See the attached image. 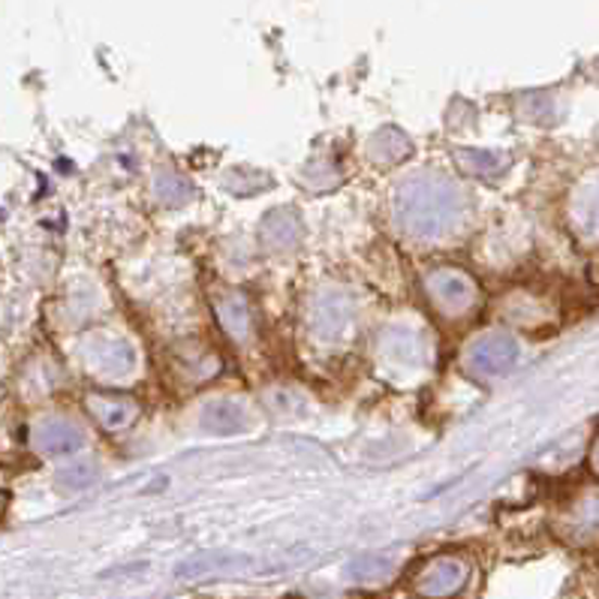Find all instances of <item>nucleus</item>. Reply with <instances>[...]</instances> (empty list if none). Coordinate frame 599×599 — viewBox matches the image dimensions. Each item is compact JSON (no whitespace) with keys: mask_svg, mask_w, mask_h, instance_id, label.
Returning <instances> with one entry per match:
<instances>
[{"mask_svg":"<svg viewBox=\"0 0 599 599\" xmlns=\"http://www.w3.org/2000/svg\"><path fill=\"white\" fill-rule=\"evenodd\" d=\"M467 196L446 175H413L400 181L392 200V214L407 235L431 241L453 232L464 217Z\"/></svg>","mask_w":599,"mask_h":599,"instance_id":"obj_1","label":"nucleus"},{"mask_svg":"<svg viewBox=\"0 0 599 599\" xmlns=\"http://www.w3.org/2000/svg\"><path fill=\"white\" fill-rule=\"evenodd\" d=\"M353 317H356V295L346 293V290H326L314 302L310 329L322 344H337L346 329L353 326Z\"/></svg>","mask_w":599,"mask_h":599,"instance_id":"obj_2","label":"nucleus"},{"mask_svg":"<svg viewBox=\"0 0 599 599\" xmlns=\"http://www.w3.org/2000/svg\"><path fill=\"white\" fill-rule=\"evenodd\" d=\"M515 361H519V341L504 332L485 334L467 353L470 371L480 377H500V373L512 371Z\"/></svg>","mask_w":599,"mask_h":599,"instance_id":"obj_3","label":"nucleus"},{"mask_svg":"<svg viewBox=\"0 0 599 599\" xmlns=\"http://www.w3.org/2000/svg\"><path fill=\"white\" fill-rule=\"evenodd\" d=\"M467 575H470V570L461 558H437L416 575L413 590L425 599H446L464 587Z\"/></svg>","mask_w":599,"mask_h":599,"instance_id":"obj_4","label":"nucleus"},{"mask_svg":"<svg viewBox=\"0 0 599 599\" xmlns=\"http://www.w3.org/2000/svg\"><path fill=\"white\" fill-rule=\"evenodd\" d=\"M380 356L392 368H422L428 361V344L422 334L410 329V326H388L380 334Z\"/></svg>","mask_w":599,"mask_h":599,"instance_id":"obj_5","label":"nucleus"},{"mask_svg":"<svg viewBox=\"0 0 599 599\" xmlns=\"http://www.w3.org/2000/svg\"><path fill=\"white\" fill-rule=\"evenodd\" d=\"M428 293L431 298L437 302L443 310H449V314H458V310H464V307L473 305V298H476V290H473V283L461 275V271H449V268H439V271H431L428 275Z\"/></svg>","mask_w":599,"mask_h":599,"instance_id":"obj_6","label":"nucleus"},{"mask_svg":"<svg viewBox=\"0 0 599 599\" xmlns=\"http://www.w3.org/2000/svg\"><path fill=\"white\" fill-rule=\"evenodd\" d=\"M88 359L103 377H127L136 368V349L124 337H97L88 346Z\"/></svg>","mask_w":599,"mask_h":599,"instance_id":"obj_7","label":"nucleus"},{"mask_svg":"<svg viewBox=\"0 0 599 599\" xmlns=\"http://www.w3.org/2000/svg\"><path fill=\"white\" fill-rule=\"evenodd\" d=\"M263 241L271 251H293L295 244L302 241V220H298V212L280 205V208H271V212L263 217Z\"/></svg>","mask_w":599,"mask_h":599,"instance_id":"obj_8","label":"nucleus"},{"mask_svg":"<svg viewBox=\"0 0 599 599\" xmlns=\"http://www.w3.org/2000/svg\"><path fill=\"white\" fill-rule=\"evenodd\" d=\"M81 443H85V434L76 422L69 419H46L40 428H37V446L40 453L52 455V458H61V455L79 453Z\"/></svg>","mask_w":599,"mask_h":599,"instance_id":"obj_9","label":"nucleus"},{"mask_svg":"<svg viewBox=\"0 0 599 599\" xmlns=\"http://www.w3.org/2000/svg\"><path fill=\"white\" fill-rule=\"evenodd\" d=\"M200 425L208 431V434H217V437H232V434H241L244 425H247V413L241 407L239 400H208L202 407Z\"/></svg>","mask_w":599,"mask_h":599,"instance_id":"obj_10","label":"nucleus"},{"mask_svg":"<svg viewBox=\"0 0 599 599\" xmlns=\"http://www.w3.org/2000/svg\"><path fill=\"white\" fill-rule=\"evenodd\" d=\"M217 320L224 326V332L232 341H244L251 332V317H247V305L239 293H220L217 295Z\"/></svg>","mask_w":599,"mask_h":599,"instance_id":"obj_11","label":"nucleus"},{"mask_svg":"<svg viewBox=\"0 0 599 599\" xmlns=\"http://www.w3.org/2000/svg\"><path fill=\"white\" fill-rule=\"evenodd\" d=\"M410 139L400 133L398 127H383L371 136L368 142V154H371L377 163H398L410 154Z\"/></svg>","mask_w":599,"mask_h":599,"instance_id":"obj_12","label":"nucleus"},{"mask_svg":"<svg viewBox=\"0 0 599 599\" xmlns=\"http://www.w3.org/2000/svg\"><path fill=\"white\" fill-rule=\"evenodd\" d=\"M91 413L97 416V422L109 431H118V428L130 425L136 416V407L130 400L124 398H106V395H93L91 400Z\"/></svg>","mask_w":599,"mask_h":599,"instance_id":"obj_13","label":"nucleus"},{"mask_svg":"<svg viewBox=\"0 0 599 599\" xmlns=\"http://www.w3.org/2000/svg\"><path fill=\"white\" fill-rule=\"evenodd\" d=\"M455 161H458V166L467 169V173L488 175V178L504 173L509 163L504 154H497V151H492V148H458Z\"/></svg>","mask_w":599,"mask_h":599,"instance_id":"obj_14","label":"nucleus"},{"mask_svg":"<svg viewBox=\"0 0 599 599\" xmlns=\"http://www.w3.org/2000/svg\"><path fill=\"white\" fill-rule=\"evenodd\" d=\"M395 573V560L388 555H361V558L349 560L346 575L359 585H377V582H386L388 575Z\"/></svg>","mask_w":599,"mask_h":599,"instance_id":"obj_15","label":"nucleus"},{"mask_svg":"<svg viewBox=\"0 0 599 599\" xmlns=\"http://www.w3.org/2000/svg\"><path fill=\"white\" fill-rule=\"evenodd\" d=\"M235 566H247V558H232V555H202V558L187 560L178 566L181 578H202V575H217L235 570Z\"/></svg>","mask_w":599,"mask_h":599,"instance_id":"obj_16","label":"nucleus"},{"mask_svg":"<svg viewBox=\"0 0 599 599\" xmlns=\"http://www.w3.org/2000/svg\"><path fill=\"white\" fill-rule=\"evenodd\" d=\"M154 196L163 202V205H184L193 196V184L187 181L181 173H173V169H163L157 178H154Z\"/></svg>","mask_w":599,"mask_h":599,"instance_id":"obj_17","label":"nucleus"},{"mask_svg":"<svg viewBox=\"0 0 599 599\" xmlns=\"http://www.w3.org/2000/svg\"><path fill=\"white\" fill-rule=\"evenodd\" d=\"M97 476H100V470H97L93 461H73L64 470H58L54 482H58L61 492H85V488H91L93 482H97Z\"/></svg>","mask_w":599,"mask_h":599,"instance_id":"obj_18","label":"nucleus"},{"mask_svg":"<svg viewBox=\"0 0 599 599\" xmlns=\"http://www.w3.org/2000/svg\"><path fill=\"white\" fill-rule=\"evenodd\" d=\"M220 184L227 187L229 193H235V196H254L259 190H268V187H271V178L256 173V169H229V175Z\"/></svg>","mask_w":599,"mask_h":599,"instance_id":"obj_19","label":"nucleus"}]
</instances>
